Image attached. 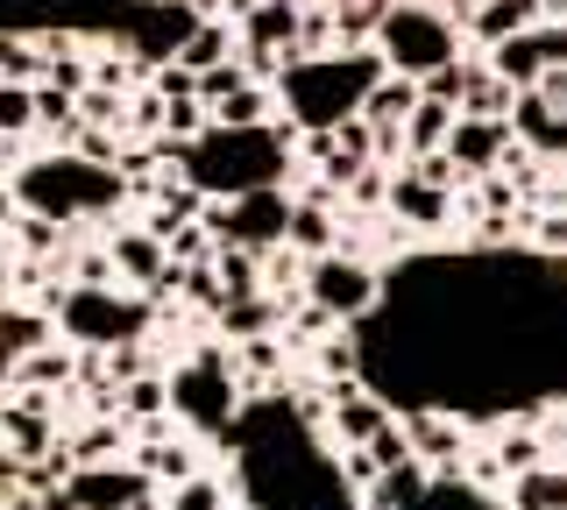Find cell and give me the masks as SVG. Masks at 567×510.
Segmentation results:
<instances>
[{
    "label": "cell",
    "mask_w": 567,
    "mask_h": 510,
    "mask_svg": "<svg viewBox=\"0 0 567 510\" xmlns=\"http://www.w3.org/2000/svg\"><path fill=\"white\" fill-rule=\"evenodd\" d=\"M383 214H390V227H447L454 220V191L425 185V178H412V170H390Z\"/></svg>",
    "instance_id": "obj_12"
},
{
    "label": "cell",
    "mask_w": 567,
    "mask_h": 510,
    "mask_svg": "<svg viewBox=\"0 0 567 510\" xmlns=\"http://www.w3.org/2000/svg\"><path fill=\"white\" fill-rule=\"evenodd\" d=\"M8 383H35V391H64V383H71V347H58V341L29 347V355L8 368Z\"/></svg>",
    "instance_id": "obj_26"
},
{
    "label": "cell",
    "mask_w": 567,
    "mask_h": 510,
    "mask_svg": "<svg viewBox=\"0 0 567 510\" xmlns=\"http://www.w3.org/2000/svg\"><path fill=\"white\" fill-rule=\"evenodd\" d=\"M14 206H29V214H43V220H100V214H114L121 199H128V185H121V170L114 164H79V156H35V164L14 170Z\"/></svg>",
    "instance_id": "obj_2"
},
{
    "label": "cell",
    "mask_w": 567,
    "mask_h": 510,
    "mask_svg": "<svg viewBox=\"0 0 567 510\" xmlns=\"http://www.w3.org/2000/svg\"><path fill=\"white\" fill-rule=\"evenodd\" d=\"M447 128H454V107L447 100H412V114L398 121V143H404V156H419V149H440L447 143Z\"/></svg>",
    "instance_id": "obj_23"
},
{
    "label": "cell",
    "mask_w": 567,
    "mask_h": 510,
    "mask_svg": "<svg viewBox=\"0 0 567 510\" xmlns=\"http://www.w3.org/2000/svg\"><path fill=\"white\" fill-rule=\"evenodd\" d=\"M8 214H14V191H8V185H0V227H8Z\"/></svg>",
    "instance_id": "obj_39"
},
{
    "label": "cell",
    "mask_w": 567,
    "mask_h": 510,
    "mask_svg": "<svg viewBox=\"0 0 567 510\" xmlns=\"http://www.w3.org/2000/svg\"><path fill=\"white\" fill-rule=\"evenodd\" d=\"M483 64L511 85V93H518V85H532L546 64H567V29H560V22H532V29H518V37L489 43Z\"/></svg>",
    "instance_id": "obj_8"
},
{
    "label": "cell",
    "mask_w": 567,
    "mask_h": 510,
    "mask_svg": "<svg viewBox=\"0 0 567 510\" xmlns=\"http://www.w3.org/2000/svg\"><path fill=\"white\" fill-rule=\"evenodd\" d=\"M256 270H262V291H270V298H298V284H306V256H298L291 241L262 249V256H256Z\"/></svg>",
    "instance_id": "obj_30"
},
{
    "label": "cell",
    "mask_w": 567,
    "mask_h": 510,
    "mask_svg": "<svg viewBox=\"0 0 567 510\" xmlns=\"http://www.w3.org/2000/svg\"><path fill=\"white\" fill-rule=\"evenodd\" d=\"M0 510H71V497L64 489H50V497H8Z\"/></svg>",
    "instance_id": "obj_36"
},
{
    "label": "cell",
    "mask_w": 567,
    "mask_h": 510,
    "mask_svg": "<svg viewBox=\"0 0 567 510\" xmlns=\"http://www.w3.org/2000/svg\"><path fill=\"white\" fill-rule=\"evenodd\" d=\"M50 341V312L35 305H0V383H8V368L29 355V347Z\"/></svg>",
    "instance_id": "obj_21"
},
{
    "label": "cell",
    "mask_w": 567,
    "mask_h": 510,
    "mask_svg": "<svg viewBox=\"0 0 567 510\" xmlns=\"http://www.w3.org/2000/svg\"><path fill=\"white\" fill-rule=\"evenodd\" d=\"M0 235H14V241H22V256H43V262H58V249H64V227L43 220V214H8Z\"/></svg>",
    "instance_id": "obj_33"
},
{
    "label": "cell",
    "mask_w": 567,
    "mask_h": 510,
    "mask_svg": "<svg viewBox=\"0 0 567 510\" xmlns=\"http://www.w3.org/2000/svg\"><path fill=\"white\" fill-rule=\"evenodd\" d=\"M206 235L213 241H235V249H277L284 241V220H291V199H284V185H248L235 199H206Z\"/></svg>",
    "instance_id": "obj_7"
},
{
    "label": "cell",
    "mask_w": 567,
    "mask_h": 510,
    "mask_svg": "<svg viewBox=\"0 0 567 510\" xmlns=\"http://www.w3.org/2000/svg\"><path fill=\"white\" fill-rule=\"evenodd\" d=\"M135 510H164V489H150V497H135Z\"/></svg>",
    "instance_id": "obj_38"
},
{
    "label": "cell",
    "mask_w": 567,
    "mask_h": 510,
    "mask_svg": "<svg viewBox=\"0 0 567 510\" xmlns=\"http://www.w3.org/2000/svg\"><path fill=\"white\" fill-rule=\"evenodd\" d=\"M404 447H412V461L425 468H461V454H468V433L454 426V412H440V404H419L412 418H398Z\"/></svg>",
    "instance_id": "obj_11"
},
{
    "label": "cell",
    "mask_w": 567,
    "mask_h": 510,
    "mask_svg": "<svg viewBox=\"0 0 567 510\" xmlns=\"http://www.w3.org/2000/svg\"><path fill=\"white\" fill-rule=\"evenodd\" d=\"M71 107H79L85 128H106V135L128 128V93H121V85H85V93L71 100Z\"/></svg>",
    "instance_id": "obj_29"
},
{
    "label": "cell",
    "mask_w": 567,
    "mask_h": 510,
    "mask_svg": "<svg viewBox=\"0 0 567 510\" xmlns=\"http://www.w3.org/2000/svg\"><path fill=\"white\" fill-rule=\"evenodd\" d=\"M532 461H554V447H546L539 426H518V418H511V426L496 433V468L518 475V468H532Z\"/></svg>",
    "instance_id": "obj_28"
},
{
    "label": "cell",
    "mask_w": 567,
    "mask_h": 510,
    "mask_svg": "<svg viewBox=\"0 0 567 510\" xmlns=\"http://www.w3.org/2000/svg\"><path fill=\"white\" fill-rule=\"evenodd\" d=\"M64 439V454H71V468H85V461H121V454H128V426H121V418H79V426H64L58 433Z\"/></svg>",
    "instance_id": "obj_19"
},
{
    "label": "cell",
    "mask_w": 567,
    "mask_h": 510,
    "mask_svg": "<svg viewBox=\"0 0 567 510\" xmlns=\"http://www.w3.org/2000/svg\"><path fill=\"white\" fill-rule=\"evenodd\" d=\"M29 93H35V135H58V149H64V135L79 128L71 93H58V85H43V79H29Z\"/></svg>",
    "instance_id": "obj_32"
},
{
    "label": "cell",
    "mask_w": 567,
    "mask_h": 510,
    "mask_svg": "<svg viewBox=\"0 0 567 510\" xmlns=\"http://www.w3.org/2000/svg\"><path fill=\"white\" fill-rule=\"evenodd\" d=\"M369 50L383 58V72L419 79V72H433V64H447L461 50V29H454V14L433 8V0H383Z\"/></svg>",
    "instance_id": "obj_3"
},
{
    "label": "cell",
    "mask_w": 567,
    "mask_h": 510,
    "mask_svg": "<svg viewBox=\"0 0 567 510\" xmlns=\"http://www.w3.org/2000/svg\"><path fill=\"white\" fill-rule=\"evenodd\" d=\"M532 22H539V0H483V8L461 14V37L475 50H489V43L518 37V29H532Z\"/></svg>",
    "instance_id": "obj_16"
},
{
    "label": "cell",
    "mask_w": 567,
    "mask_h": 510,
    "mask_svg": "<svg viewBox=\"0 0 567 510\" xmlns=\"http://www.w3.org/2000/svg\"><path fill=\"white\" fill-rule=\"evenodd\" d=\"M511 143V128L504 121H483V114H454V128H447V164L461 170V178H483V170H496V156H504Z\"/></svg>",
    "instance_id": "obj_13"
},
{
    "label": "cell",
    "mask_w": 567,
    "mask_h": 510,
    "mask_svg": "<svg viewBox=\"0 0 567 510\" xmlns=\"http://www.w3.org/2000/svg\"><path fill=\"white\" fill-rule=\"evenodd\" d=\"M164 376H171V412L185 418L192 433H220L227 418L241 412V397H235V347H220V341H206L185 368H164Z\"/></svg>",
    "instance_id": "obj_5"
},
{
    "label": "cell",
    "mask_w": 567,
    "mask_h": 510,
    "mask_svg": "<svg viewBox=\"0 0 567 510\" xmlns=\"http://www.w3.org/2000/svg\"><path fill=\"white\" fill-rule=\"evenodd\" d=\"M213 128H262V121H277V93L262 79H241V85H227L220 100L206 107Z\"/></svg>",
    "instance_id": "obj_18"
},
{
    "label": "cell",
    "mask_w": 567,
    "mask_h": 510,
    "mask_svg": "<svg viewBox=\"0 0 567 510\" xmlns=\"http://www.w3.org/2000/svg\"><path fill=\"white\" fill-rule=\"evenodd\" d=\"M504 510H567V475L554 461H532L511 475V489H504Z\"/></svg>",
    "instance_id": "obj_20"
},
{
    "label": "cell",
    "mask_w": 567,
    "mask_h": 510,
    "mask_svg": "<svg viewBox=\"0 0 567 510\" xmlns=\"http://www.w3.org/2000/svg\"><path fill=\"white\" fill-rule=\"evenodd\" d=\"M35 135V93L29 79H0V143H22Z\"/></svg>",
    "instance_id": "obj_31"
},
{
    "label": "cell",
    "mask_w": 567,
    "mask_h": 510,
    "mask_svg": "<svg viewBox=\"0 0 567 510\" xmlns=\"http://www.w3.org/2000/svg\"><path fill=\"white\" fill-rule=\"evenodd\" d=\"M164 510H227V482H213V475H185V482L164 489Z\"/></svg>",
    "instance_id": "obj_34"
},
{
    "label": "cell",
    "mask_w": 567,
    "mask_h": 510,
    "mask_svg": "<svg viewBox=\"0 0 567 510\" xmlns=\"http://www.w3.org/2000/svg\"><path fill=\"white\" fill-rule=\"evenodd\" d=\"M298 298L319 312H333L341 326H362L377 320V298H383V270L377 262H362L354 249H327V256H306V284Z\"/></svg>",
    "instance_id": "obj_6"
},
{
    "label": "cell",
    "mask_w": 567,
    "mask_h": 510,
    "mask_svg": "<svg viewBox=\"0 0 567 510\" xmlns=\"http://www.w3.org/2000/svg\"><path fill=\"white\" fill-rule=\"evenodd\" d=\"M50 326L71 333V347H114V341H142L156 326L142 291H114V284H64V298L50 305Z\"/></svg>",
    "instance_id": "obj_4"
},
{
    "label": "cell",
    "mask_w": 567,
    "mask_h": 510,
    "mask_svg": "<svg viewBox=\"0 0 567 510\" xmlns=\"http://www.w3.org/2000/svg\"><path fill=\"white\" fill-rule=\"evenodd\" d=\"M412 100H419V79H404V72H383V79L362 93V107H354V114H362L369 128H398V121L412 114Z\"/></svg>",
    "instance_id": "obj_22"
},
{
    "label": "cell",
    "mask_w": 567,
    "mask_h": 510,
    "mask_svg": "<svg viewBox=\"0 0 567 510\" xmlns=\"http://www.w3.org/2000/svg\"><path fill=\"white\" fill-rule=\"evenodd\" d=\"M377 79H383L377 50H327V58H291L270 79V93L291 128H333V121H348L362 107V93Z\"/></svg>",
    "instance_id": "obj_1"
},
{
    "label": "cell",
    "mask_w": 567,
    "mask_h": 510,
    "mask_svg": "<svg viewBox=\"0 0 567 510\" xmlns=\"http://www.w3.org/2000/svg\"><path fill=\"white\" fill-rule=\"evenodd\" d=\"M14 156H22V143H0V178L14 170Z\"/></svg>",
    "instance_id": "obj_37"
},
{
    "label": "cell",
    "mask_w": 567,
    "mask_h": 510,
    "mask_svg": "<svg viewBox=\"0 0 567 510\" xmlns=\"http://www.w3.org/2000/svg\"><path fill=\"white\" fill-rule=\"evenodd\" d=\"M220 58H235V29H227L220 14H199V22L185 29V43H177V64H185V72H206V64H220Z\"/></svg>",
    "instance_id": "obj_24"
},
{
    "label": "cell",
    "mask_w": 567,
    "mask_h": 510,
    "mask_svg": "<svg viewBox=\"0 0 567 510\" xmlns=\"http://www.w3.org/2000/svg\"><path fill=\"white\" fill-rule=\"evenodd\" d=\"M504 128L518 135V143L532 149V156H567V114L554 107V100H539L532 93V85H518V93H511V107H504Z\"/></svg>",
    "instance_id": "obj_10"
},
{
    "label": "cell",
    "mask_w": 567,
    "mask_h": 510,
    "mask_svg": "<svg viewBox=\"0 0 567 510\" xmlns=\"http://www.w3.org/2000/svg\"><path fill=\"white\" fill-rule=\"evenodd\" d=\"M284 320V305L270 291H235V298H220L213 305V326H220V341H256V333H277Z\"/></svg>",
    "instance_id": "obj_15"
},
{
    "label": "cell",
    "mask_w": 567,
    "mask_h": 510,
    "mask_svg": "<svg viewBox=\"0 0 567 510\" xmlns=\"http://www.w3.org/2000/svg\"><path fill=\"white\" fill-rule=\"evenodd\" d=\"M58 277H64V284H114V256H106V249H93V241H85V249L58 256Z\"/></svg>",
    "instance_id": "obj_35"
},
{
    "label": "cell",
    "mask_w": 567,
    "mask_h": 510,
    "mask_svg": "<svg viewBox=\"0 0 567 510\" xmlns=\"http://www.w3.org/2000/svg\"><path fill=\"white\" fill-rule=\"evenodd\" d=\"M312 368H319L327 383H354V376H362V341H354V333H341V326L319 333V341H312Z\"/></svg>",
    "instance_id": "obj_27"
},
{
    "label": "cell",
    "mask_w": 567,
    "mask_h": 510,
    "mask_svg": "<svg viewBox=\"0 0 567 510\" xmlns=\"http://www.w3.org/2000/svg\"><path fill=\"white\" fill-rule=\"evenodd\" d=\"M106 256H114V284H128V291H142V298L164 284V270H171L164 241H156L150 227H121V235L106 241Z\"/></svg>",
    "instance_id": "obj_14"
},
{
    "label": "cell",
    "mask_w": 567,
    "mask_h": 510,
    "mask_svg": "<svg viewBox=\"0 0 567 510\" xmlns=\"http://www.w3.org/2000/svg\"><path fill=\"white\" fill-rule=\"evenodd\" d=\"M58 447V418L50 412H29V404H0V454H14V461H35V454Z\"/></svg>",
    "instance_id": "obj_17"
},
{
    "label": "cell",
    "mask_w": 567,
    "mask_h": 510,
    "mask_svg": "<svg viewBox=\"0 0 567 510\" xmlns=\"http://www.w3.org/2000/svg\"><path fill=\"white\" fill-rule=\"evenodd\" d=\"M150 489L156 482L128 461V454H121V461H85V468L64 475L71 510H135V497H150Z\"/></svg>",
    "instance_id": "obj_9"
},
{
    "label": "cell",
    "mask_w": 567,
    "mask_h": 510,
    "mask_svg": "<svg viewBox=\"0 0 567 510\" xmlns=\"http://www.w3.org/2000/svg\"><path fill=\"white\" fill-rule=\"evenodd\" d=\"M511 107V85L489 72L483 58H468V79H461V100H454V114H483V121H504Z\"/></svg>",
    "instance_id": "obj_25"
}]
</instances>
